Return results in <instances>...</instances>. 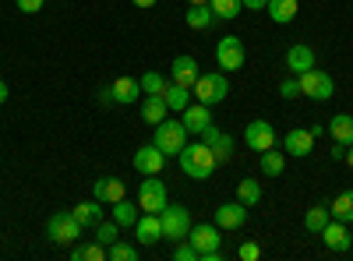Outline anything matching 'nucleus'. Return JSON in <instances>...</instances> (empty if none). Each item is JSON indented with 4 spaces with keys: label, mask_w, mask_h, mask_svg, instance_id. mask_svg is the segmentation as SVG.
<instances>
[{
    "label": "nucleus",
    "mask_w": 353,
    "mask_h": 261,
    "mask_svg": "<svg viewBox=\"0 0 353 261\" xmlns=\"http://www.w3.org/2000/svg\"><path fill=\"white\" fill-rule=\"evenodd\" d=\"M286 67H290V74H304V71L318 67L314 50H311L307 43H293V46L286 50Z\"/></svg>",
    "instance_id": "18"
},
{
    "label": "nucleus",
    "mask_w": 353,
    "mask_h": 261,
    "mask_svg": "<svg viewBox=\"0 0 353 261\" xmlns=\"http://www.w3.org/2000/svg\"><path fill=\"white\" fill-rule=\"evenodd\" d=\"M131 163H134V169L141 173V177H159L163 166H166V156L156 149V145H141Z\"/></svg>",
    "instance_id": "11"
},
{
    "label": "nucleus",
    "mask_w": 353,
    "mask_h": 261,
    "mask_svg": "<svg viewBox=\"0 0 353 261\" xmlns=\"http://www.w3.org/2000/svg\"><path fill=\"white\" fill-rule=\"evenodd\" d=\"M71 212H74V219H78L81 226H96V222H103V209H99V201H96V198H92V201H81V205H74Z\"/></svg>",
    "instance_id": "30"
},
{
    "label": "nucleus",
    "mask_w": 353,
    "mask_h": 261,
    "mask_svg": "<svg viewBox=\"0 0 353 261\" xmlns=\"http://www.w3.org/2000/svg\"><path fill=\"white\" fill-rule=\"evenodd\" d=\"M188 244H194V251H198V261H201L205 254H212V251H219V247H223V229H219L216 222H201V226H191Z\"/></svg>",
    "instance_id": "8"
},
{
    "label": "nucleus",
    "mask_w": 353,
    "mask_h": 261,
    "mask_svg": "<svg viewBox=\"0 0 353 261\" xmlns=\"http://www.w3.org/2000/svg\"><path fill=\"white\" fill-rule=\"evenodd\" d=\"M106 258L110 261H138V247L134 244H124V240H117L106 247Z\"/></svg>",
    "instance_id": "37"
},
{
    "label": "nucleus",
    "mask_w": 353,
    "mask_h": 261,
    "mask_svg": "<svg viewBox=\"0 0 353 261\" xmlns=\"http://www.w3.org/2000/svg\"><path fill=\"white\" fill-rule=\"evenodd\" d=\"M297 78H301V96H307V99H314V103H325V99H332V92H336L332 74H325L321 67H311V71H304V74H297Z\"/></svg>",
    "instance_id": "6"
},
{
    "label": "nucleus",
    "mask_w": 353,
    "mask_h": 261,
    "mask_svg": "<svg viewBox=\"0 0 353 261\" xmlns=\"http://www.w3.org/2000/svg\"><path fill=\"white\" fill-rule=\"evenodd\" d=\"M92 240H99L103 247L117 244V240H121V226H117L113 219H110V222H96V233H92Z\"/></svg>",
    "instance_id": "36"
},
{
    "label": "nucleus",
    "mask_w": 353,
    "mask_h": 261,
    "mask_svg": "<svg viewBox=\"0 0 353 261\" xmlns=\"http://www.w3.org/2000/svg\"><path fill=\"white\" fill-rule=\"evenodd\" d=\"M244 145L251 152H265V149H276V127L269 124V121H251L248 127H244Z\"/></svg>",
    "instance_id": "10"
},
{
    "label": "nucleus",
    "mask_w": 353,
    "mask_h": 261,
    "mask_svg": "<svg viewBox=\"0 0 353 261\" xmlns=\"http://www.w3.org/2000/svg\"><path fill=\"white\" fill-rule=\"evenodd\" d=\"M329 219H332V212H329V205H314V209H307V216H304V229L307 233H321V229L329 226Z\"/></svg>",
    "instance_id": "28"
},
{
    "label": "nucleus",
    "mask_w": 353,
    "mask_h": 261,
    "mask_svg": "<svg viewBox=\"0 0 353 261\" xmlns=\"http://www.w3.org/2000/svg\"><path fill=\"white\" fill-rule=\"evenodd\" d=\"M329 156H332L336 163H343V159H346V145H343V141H336V145H332V152H329Z\"/></svg>",
    "instance_id": "42"
},
{
    "label": "nucleus",
    "mask_w": 353,
    "mask_h": 261,
    "mask_svg": "<svg viewBox=\"0 0 353 261\" xmlns=\"http://www.w3.org/2000/svg\"><path fill=\"white\" fill-rule=\"evenodd\" d=\"M198 74H201V67H198L194 56H188V53L173 56V64H170V78H173L176 85H184V89H194Z\"/></svg>",
    "instance_id": "13"
},
{
    "label": "nucleus",
    "mask_w": 353,
    "mask_h": 261,
    "mask_svg": "<svg viewBox=\"0 0 353 261\" xmlns=\"http://www.w3.org/2000/svg\"><path fill=\"white\" fill-rule=\"evenodd\" d=\"M265 4H269V0H244V8H248V11H261Z\"/></svg>",
    "instance_id": "43"
},
{
    "label": "nucleus",
    "mask_w": 353,
    "mask_h": 261,
    "mask_svg": "<svg viewBox=\"0 0 353 261\" xmlns=\"http://www.w3.org/2000/svg\"><path fill=\"white\" fill-rule=\"evenodd\" d=\"M181 121H184V127H188V134H201L205 127L212 124V106H205V103H191L184 113H181Z\"/></svg>",
    "instance_id": "19"
},
{
    "label": "nucleus",
    "mask_w": 353,
    "mask_h": 261,
    "mask_svg": "<svg viewBox=\"0 0 353 261\" xmlns=\"http://www.w3.org/2000/svg\"><path fill=\"white\" fill-rule=\"evenodd\" d=\"M237 201H244L248 209H254L258 201H261V180H258V177H244V180L237 184Z\"/></svg>",
    "instance_id": "29"
},
{
    "label": "nucleus",
    "mask_w": 353,
    "mask_h": 261,
    "mask_svg": "<svg viewBox=\"0 0 353 261\" xmlns=\"http://www.w3.org/2000/svg\"><path fill=\"white\" fill-rule=\"evenodd\" d=\"M265 11H269V18L276 25H290L293 18H297V11H301V0H269Z\"/></svg>",
    "instance_id": "25"
},
{
    "label": "nucleus",
    "mask_w": 353,
    "mask_h": 261,
    "mask_svg": "<svg viewBox=\"0 0 353 261\" xmlns=\"http://www.w3.org/2000/svg\"><path fill=\"white\" fill-rule=\"evenodd\" d=\"M159 222H163V240H188L191 233V212L184 205H170L166 201V209L159 212Z\"/></svg>",
    "instance_id": "4"
},
{
    "label": "nucleus",
    "mask_w": 353,
    "mask_h": 261,
    "mask_svg": "<svg viewBox=\"0 0 353 261\" xmlns=\"http://www.w3.org/2000/svg\"><path fill=\"white\" fill-rule=\"evenodd\" d=\"M14 4H18V11H21V14H36V11H43L46 0H14Z\"/></svg>",
    "instance_id": "41"
},
{
    "label": "nucleus",
    "mask_w": 353,
    "mask_h": 261,
    "mask_svg": "<svg viewBox=\"0 0 353 261\" xmlns=\"http://www.w3.org/2000/svg\"><path fill=\"white\" fill-rule=\"evenodd\" d=\"M166 113H170V106H166L163 96H141V121H145V124H152V127L163 124Z\"/></svg>",
    "instance_id": "23"
},
{
    "label": "nucleus",
    "mask_w": 353,
    "mask_h": 261,
    "mask_svg": "<svg viewBox=\"0 0 353 261\" xmlns=\"http://www.w3.org/2000/svg\"><path fill=\"white\" fill-rule=\"evenodd\" d=\"M279 96H283V99H297V96H301V78H297V74L283 78V81H279Z\"/></svg>",
    "instance_id": "38"
},
{
    "label": "nucleus",
    "mask_w": 353,
    "mask_h": 261,
    "mask_svg": "<svg viewBox=\"0 0 353 261\" xmlns=\"http://www.w3.org/2000/svg\"><path fill=\"white\" fill-rule=\"evenodd\" d=\"M92 198L99 201V205H113V201L124 198V180H117V177H99V180L92 184Z\"/></svg>",
    "instance_id": "20"
},
{
    "label": "nucleus",
    "mask_w": 353,
    "mask_h": 261,
    "mask_svg": "<svg viewBox=\"0 0 353 261\" xmlns=\"http://www.w3.org/2000/svg\"><path fill=\"white\" fill-rule=\"evenodd\" d=\"M209 8L219 21H233L241 11H244V0H209Z\"/></svg>",
    "instance_id": "33"
},
{
    "label": "nucleus",
    "mask_w": 353,
    "mask_h": 261,
    "mask_svg": "<svg viewBox=\"0 0 353 261\" xmlns=\"http://www.w3.org/2000/svg\"><path fill=\"white\" fill-rule=\"evenodd\" d=\"M283 166H286V152H276V149L261 152V173H265V177H279Z\"/></svg>",
    "instance_id": "35"
},
{
    "label": "nucleus",
    "mask_w": 353,
    "mask_h": 261,
    "mask_svg": "<svg viewBox=\"0 0 353 261\" xmlns=\"http://www.w3.org/2000/svg\"><path fill=\"white\" fill-rule=\"evenodd\" d=\"M4 99H8V81L0 78V103H4Z\"/></svg>",
    "instance_id": "45"
},
{
    "label": "nucleus",
    "mask_w": 353,
    "mask_h": 261,
    "mask_svg": "<svg viewBox=\"0 0 353 261\" xmlns=\"http://www.w3.org/2000/svg\"><path fill=\"white\" fill-rule=\"evenodd\" d=\"M237 258H241V261H258V258H261V247H258L254 240H248V244H241Z\"/></svg>",
    "instance_id": "40"
},
{
    "label": "nucleus",
    "mask_w": 353,
    "mask_h": 261,
    "mask_svg": "<svg viewBox=\"0 0 353 261\" xmlns=\"http://www.w3.org/2000/svg\"><path fill=\"white\" fill-rule=\"evenodd\" d=\"M131 4H134V8H145V11H149V8H156V4H159V0H131Z\"/></svg>",
    "instance_id": "44"
},
{
    "label": "nucleus",
    "mask_w": 353,
    "mask_h": 261,
    "mask_svg": "<svg viewBox=\"0 0 353 261\" xmlns=\"http://www.w3.org/2000/svg\"><path fill=\"white\" fill-rule=\"evenodd\" d=\"M346 166L353 169V145H346Z\"/></svg>",
    "instance_id": "46"
},
{
    "label": "nucleus",
    "mask_w": 353,
    "mask_h": 261,
    "mask_svg": "<svg viewBox=\"0 0 353 261\" xmlns=\"http://www.w3.org/2000/svg\"><path fill=\"white\" fill-rule=\"evenodd\" d=\"M188 4H209V0H188Z\"/></svg>",
    "instance_id": "47"
},
{
    "label": "nucleus",
    "mask_w": 353,
    "mask_h": 261,
    "mask_svg": "<svg viewBox=\"0 0 353 261\" xmlns=\"http://www.w3.org/2000/svg\"><path fill=\"white\" fill-rule=\"evenodd\" d=\"M85 233V226L74 219V212H57L46 222V237L53 244H78V237Z\"/></svg>",
    "instance_id": "5"
},
{
    "label": "nucleus",
    "mask_w": 353,
    "mask_h": 261,
    "mask_svg": "<svg viewBox=\"0 0 353 261\" xmlns=\"http://www.w3.org/2000/svg\"><path fill=\"white\" fill-rule=\"evenodd\" d=\"M283 149H286L293 159H304V156L314 152V134H311L307 127H293V131L283 138Z\"/></svg>",
    "instance_id": "16"
},
{
    "label": "nucleus",
    "mask_w": 353,
    "mask_h": 261,
    "mask_svg": "<svg viewBox=\"0 0 353 261\" xmlns=\"http://www.w3.org/2000/svg\"><path fill=\"white\" fill-rule=\"evenodd\" d=\"M163 99H166V106H170L173 113H184V109L191 106V89H184V85L170 81V85H166V92H163Z\"/></svg>",
    "instance_id": "26"
},
{
    "label": "nucleus",
    "mask_w": 353,
    "mask_h": 261,
    "mask_svg": "<svg viewBox=\"0 0 353 261\" xmlns=\"http://www.w3.org/2000/svg\"><path fill=\"white\" fill-rule=\"evenodd\" d=\"M138 209L141 212H163L166 209V184L156 177H145L138 184Z\"/></svg>",
    "instance_id": "9"
},
{
    "label": "nucleus",
    "mask_w": 353,
    "mask_h": 261,
    "mask_svg": "<svg viewBox=\"0 0 353 261\" xmlns=\"http://www.w3.org/2000/svg\"><path fill=\"white\" fill-rule=\"evenodd\" d=\"M329 212H332V219H339V222H353V191L336 194V201L329 205Z\"/></svg>",
    "instance_id": "32"
},
{
    "label": "nucleus",
    "mask_w": 353,
    "mask_h": 261,
    "mask_svg": "<svg viewBox=\"0 0 353 261\" xmlns=\"http://www.w3.org/2000/svg\"><path fill=\"white\" fill-rule=\"evenodd\" d=\"M110 92H113V103H121V106L141 103V85H138V78H117V81L110 85Z\"/></svg>",
    "instance_id": "21"
},
{
    "label": "nucleus",
    "mask_w": 353,
    "mask_h": 261,
    "mask_svg": "<svg viewBox=\"0 0 353 261\" xmlns=\"http://www.w3.org/2000/svg\"><path fill=\"white\" fill-rule=\"evenodd\" d=\"M244 61H248V50H244V43H241L237 36H223V39L216 43V64H219L226 74L241 71Z\"/></svg>",
    "instance_id": "7"
},
{
    "label": "nucleus",
    "mask_w": 353,
    "mask_h": 261,
    "mask_svg": "<svg viewBox=\"0 0 353 261\" xmlns=\"http://www.w3.org/2000/svg\"><path fill=\"white\" fill-rule=\"evenodd\" d=\"M152 145H156L166 159H176V156H181V149L188 145V127H184V121H163V124H156Z\"/></svg>",
    "instance_id": "2"
},
{
    "label": "nucleus",
    "mask_w": 353,
    "mask_h": 261,
    "mask_svg": "<svg viewBox=\"0 0 353 261\" xmlns=\"http://www.w3.org/2000/svg\"><path fill=\"white\" fill-rule=\"evenodd\" d=\"M138 85H141V96H163L170 81H166L159 71H145V74L138 78Z\"/></svg>",
    "instance_id": "34"
},
{
    "label": "nucleus",
    "mask_w": 353,
    "mask_h": 261,
    "mask_svg": "<svg viewBox=\"0 0 353 261\" xmlns=\"http://www.w3.org/2000/svg\"><path fill=\"white\" fill-rule=\"evenodd\" d=\"M134 237H138V244H145V247L159 244V240H163V222H159V212H141V216H138V222H134Z\"/></svg>",
    "instance_id": "12"
},
{
    "label": "nucleus",
    "mask_w": 353,
    "mask_h": 261,
    "mask_svg": "<svg viewBox=\"0 0 353 261\" xmlns=\"http://www.w3.org/2000/svg\"><path fill=\"white\" fill-rule=\"evenodd\" d=\"M138 216H141V209H138V201H128V198H121V201H113V209H110V219L121 226V229H128V226H134L138 222Z\"/></svg>",
    "instance_id": "24"
},
{
    "label": "nucleus",
    "mask_w": 353,
    "mask_h": 261,
    "mask_svg": "<svg viewBox=\"0 0 353 261\" xmlns=\"http://www.w3.org/2000/svg\"><path fill=\"white\" fill-rule=\"evenodd\" d=\"M71 261H106V247L99 240L92 244H74L71 247Z\"/></svg>",
    "instance_id": "31"
},
{
    "label": "nucleus",
    "mask_w": 353,
    "mask_h": 261,
    "mask_svg": "<svg viewBox=\"0 0 353 261\" xmlns=\"http://www.w3.org/2000/svg\"><path fill=\"white\" fill-rule=\"evenodd\" d=\"M184 21H188V28H194V32H205V28H212L219 18L212 14V8H209V4H188Z\"/></svg>",
    "instance_id": "22"
},
{
    "label": "nucleus",
    "mask_w": 353,
    "mask_h": 261,
    "mask_svg": "<svg viewBox=\"0 0 353 261\" xmlns=\"http://www.w3.org/2000/svg\"><path fill=\"white\" fill-rule=\"evenodd\" d=\"M176 163H181V169L188 173V177H194V180H209L212 173H216V156H212V149L205 141H198V145H184L181 149V156H176Z\"/></svg>",
    "instance_id": "1"
},
{
    "label": "nucleus",
    "mask_w": 353,
    "mask_h": 261,
    "mask_svg": "<svg viewBox=\"0 0 353 261\" xmlns=\"http://www.w3.org/2000/svg\"><path fill=\"white\" fill-rule=\"evenodd\" d=\"M248 222V205L244 201H226L216 209V226L219 229H241Z\"/></svg>",
    "instance_id": "17"
},
{
    "label": "nucleus",
    "mask_w": 353,
    "mask_h": 261,
    "mask_svg": "<svg viewBox=\"0 0 353 261\" xmlns=\"http://www.w3.org/2000/svg\"><path fill=\"white\" fill-rule=\"evenodd\" d=\"M201 141L212 149L216 163H230V156H233V138H230V134H223L216 124H209V127L201 131Z\"/></svg>",
    "instance_id": "14"
},
{
    "label": "nucleus",
    "mask_w": 353,
    "mask_h": 261,
    "mask_svg": "<svg viewBox=\"0 0 353 261\" xmlns=\"http://www.w3.org/2000/svg\"><path fill=\"white\" fill-rule=\"evenodd\" d=\"M173 261H198L194 244H188V240H176V247H173Z\"/></svg>",
    "instance_id": "39"
},
{
    "label": "nucleus",
    "mask_w": 353,
    "mask_h": 261,
    "mask_svg": "<svg viewBox=\"0 0 353 261\" xmlns=\"http://www.w3.org/2000/svg\"><path fill=\"white\" fill-rule=\"evenodd\" d=\"M318 237L325 240V247H329V251H336V254H343V251H350V247H353L350 229H346V222H339V219H329V226L321 229Z\"/></svg>",
    "instance_id": "15"
},
{
    "label": "nucleus",
    "mask_w": 353,
    "mask_h": 261,
    "mask_svg": "<svg viewBox=\"0 0 353 261\" xmlns=\"http://www.w3.org/2000/svg\"><path fill=\"white\" fill-rule=\"evenodd\" d=\"M329 134L343 145H353V117L350 113H336V117L329 121Z\"/></svg>",
    "instance_id": "27"
},
{
    "label": "nucleus",
    "mask_w": 353,
    "mask_h": 261,
    "mask_svg": "<svg viewBox=\"0 0 353 261\" xmlns=\"http://www.w3.org/2000/svg\"><path fill=\"white\" fill-rule=\"evenodd\" d=\"M191 96H194L198 103H205V106H216V103H223V99L230 96L226 71H219V74H198L194 89H191Z\"/></svg>",
    "instance_id": "3"
}]
</instances>
